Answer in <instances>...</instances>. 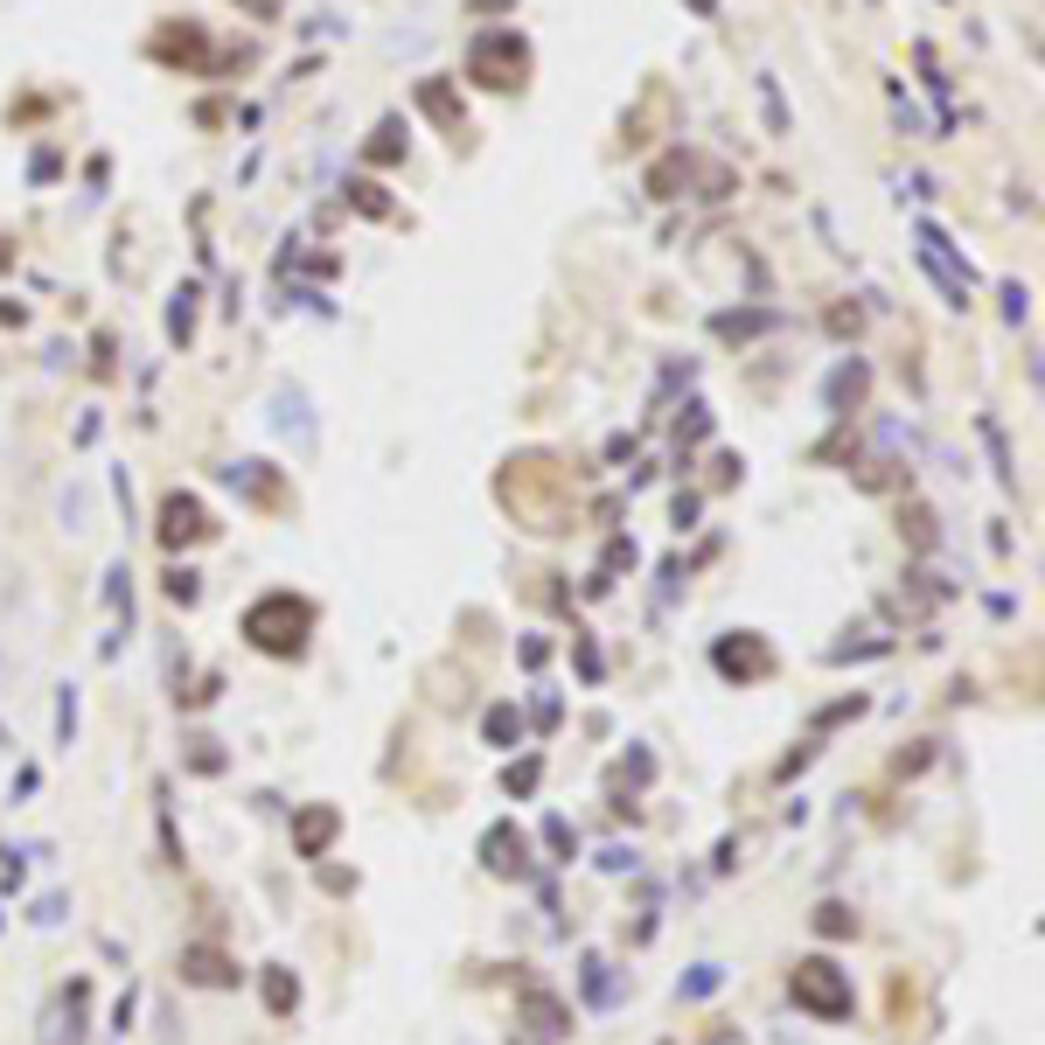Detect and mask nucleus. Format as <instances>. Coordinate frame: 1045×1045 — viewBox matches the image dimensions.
<instances>
[{
  "label": "nucleus",
  "instance_id": "nucleus-1",
  "mask_svg": "<svg viewBox=\"0 0 1045 1045\" xmlns=\"http://www.w3.org/2000/svg\"><path fill=\"white\" fill-rule=\"evenodd\" d=\"M244 635L265 655H301L314 635V600H293V592H265V600L244 607Z\"/></svg>",
  "mask_w": 1045,
  "mask_h": 1045
},
{
  "label": "nucleus",
  "instance_id": "nucleus-2",
  "mask_svg": "<svg viewBox=\"0 0 1045 1045\" xmlns=\"http://www.w3.org/2000/svg\"><path fill=\"white\" fill-rule=\"evenodd\" d=\"M788 997H794V1010H808L816 1024H843L851 1018V969H837L829 955H802L788 969Z\"/></svg>",
  "mask_w": 1045,
  "mask_h": 1045
},
{
  "label": "nucleus",
  "instance_id": "nucleus-3",
  "mask_svg": "<svg viewBox=\"0 0 1045 1045\" xmlns=\"http://www.w3.org/2000/svg\"><path fill=\"white\" fill-rule=\"evenodd\" d=\"M468 77L488 91H523L530 77V42L517 36V28H488V36H474L468 49Z\"/></svg>",
  "mask_w": 1045,
  "mask_h": 1045
},
{
  "label": "nucleus",
  "instance_id": "nucleus-4",
  "mask_svg": "<svg viewBox=\"0 0 1045 1045\" xmlns=\"http://www.w3.org/2000/svg\"><path fill=\"white\" fill-rule=\"evenodd\" d=\"M690 181H704L697 195H725V189H732V168H718V161H704V154H684V146L649 168V189H655V195H690Z\"/></svg>",
  "mask_w": 1045,
  "mask_h": 1045
},
{
  "label": "nucleus",
  "instance_id": "nucleus-5",
  "mask_svg": "<svg viewBox=\"0 0 1045 1045\" xmlns=\"http://www.w3.org/2000/svg\"><path fill=\"white\" fill-rule=\"evenodd\" d=\"M914 238H920V258H927V272H934V286L948 293V307H969V286H976L969 258H955V252H948V238H941L934 224H920Z\"/></svg>",
  "mask_w": 1045,
  "mask_h": 1045
},
{
  "label": "nucleus",
  "instance_id": "nucleus-6",
  "mask_svg": "<svg viewBox=\"0 0 1045 1045\" xmlns=\"http://www.w3.org/2000/svg\"><path fill=\"white\" fill-rule=\"evenodd\" d=\"M217 537V523H209V509L195 502V495H168V502H161V544H168V551H181V544H209Z\"/></svg>",
  "mask_w": 1045,
  "mask_h": 1045
},
{
  "label": "nucleus",
  "instance_id": "nucleus-7",
  "mask_svg": "<svg viewBox=\"0 0 1045 1045\" xmlns=\"http://www.w3.org/2000/svg\"><path fill=\"white\" fill-rule=\"evenodd\" d=\"M711 662H718V676H732V684H760V676H774V649L760 635H732L711 649Z\"/></svg>",
  "mask_w": 1045,
  "mask_h": 1045
},
{
  "label": "nucleus",
  "instance_id": "nucleus-8",
  "mask_svg": "<svg viewBox=\"0 0 1045 1045\" xmlns=\"http://www.w3.org/2000/svg\"><path fill=\"white\" fill-rule=\"evenodd\" d=\"M335 837H342V808L335 802H307L301 816H293V851L301 857H328Z\"/></svg>",
  "mask_w": 1045,
  "mask_h": 1045
},
{
  "label": "nucleus",
  "instance_id": "nucleus-9",
  "mask_svg": "<svg viewBox=\"0 0 1045 1045\" xmlns=\"http://www.w3.org/2000/svg\"><path fill=\"white\" fill-rule=\"evenodd\" d=\"M481 865H488L495 878H509V871H523L530 865V837L517 823H495L488 837H481Z\"/></svg>",
  "mask_w": 1045,
  "mask_h": 1045
},
{
  "label": "nucleus",
  "instance_id": "nucleus-10",
  "mask_svg": "<svg viewBox=\"0 0 1045 1045\" xmlns=\"http://www.w3.org/2000/svg\"><path fill=\"white\" fill-rule=\"evenodd\" d=\"M523 1024H530V1038H565V1032H572V1004L530 983V990H523Z\"/></svg>",
  "mask_w": 1045,
  "mask_h": 1045
},
{
  "label": "nucleus",
  "instance_id": "nucleus-11",
  "mask_svg": "<svg viewBox=\"0 0 1045 1045\" xmlns=\"http://www.w3.org/2000/svg\"><path fill=\"white\" fill-rule=\"evenodd\" d=\"M181 976L203 990H238V961L217 955V948H181Z\"/></svg>",
  "mask_w": 1045,
  "mask_h": 1045
},
{
  "label": "nucleus",
  "instance_id": "nucleus-12",
  "mask_svg": "<svg viewBox=\"0 0 1045 1045\" xmlns=\"http://www.w3.org/2000/svg\"><path fill=\"white\" fill-rule=\"evenodd\" d=\"M224 481H230L238 495H252V502H279V481H272V468H265V460H230Z\"/></svg>",
  "mask_w": 1045,
  "mask_h": 1045
},
{
  "label": "nucleus",
  "instance_id": "nucleus-13",
  "mask_svg": "<svg viewBox=\"0 0 1045 1045\" xmlns=\"http://www.w3.org/2000/svg\"><path fill=\"white\" fill-rule=\"evenodd\" d=\"M865 384H871V370H865V362H857V356H843L837 362V370H829V405H865Z\"/></svg>",
  "mask_w": 1045,
  "mask_h": 1045
},
{
  "label": "nucleus",
  "instance_id": "nucleus-14",
  "mask_svg": "<svg viewBox=\"0 0 1045 1045\" xmlns=\"http://www.w3.org/2000/svg\"><path fill=\"white\" fill-rule=\"evenodd\" d=\"M362 161H370V168H391V161H405V119H377L370 146H362Z\"/></svg>",
  "mask_w": 1045,
  "mask_h": 1045
},
{
  "label": "nucleus",
  "instance_id": "nucleus-15",
  "mask_svg": "<svg viewBox=\"0 0 1045 1045\" xmlns=\"http://www.w3.org/2000/svg\"><path fill=\"white\" fill-rule=\"evenodd\" d=\"M419 105H425V112H433V119H439L446 132H460V126H468V112H460V98H454V91H446V85H439V77H425V85H419Z\"/></svg>",
  "mask_w": 1045,
  "mask_h": 1045
},
{
  "label": "nucleus",
  "instance_id": "nucleus-16",
  "mask_svg": "<svg viewBox=\"0 0 1045 1045\" xmlns=\"http://www.w3.org/2000/svg\"><path fill=\"white\" fill-rule=\"evenodd\" d=\"M265 1010H272V1018H293V1010H301V983H293V969H265Z\"/></svg>",
  "mask_w": 1045,
  "mask_h": 1045
},
{
  "label": "nucleus",
  "instance_id": "nucleus-17",
  "mask_svg": "<svg viewBox=\"0 0 1045 1045\" xmlns=\"http://www.w3.org/2000/svg\"><path fill=\"white\" fill-rule=\"evenodd\" d=\"M342 195H348V203H356V209H362V217H391V195H384V189H377V181H370V175H356V181H342Z\"/></svg>",
  "mask_w": 1045,
  "mask_h": 1045
},
{
  "label": "nucleus",
  "instance_id": "nucleus-18",
  "mask_svg": "<svg viewBox=\"0 0 1045 1045\" xmlns=\"http://www.w3.org/2000/svg\"><path fill=\"white\" fill-rule=\"evenodd\" d=\"M781 314H711V328H718L725 342H745V335H760V328H774Z\"/></svg>",
  "mask_w": 1045,
  "mask_h": 1045
},
{
  "label": "nucleus",
  "instance_id": "nucleus-19",
  "mask_svg": "<svg viewBox=\"0 0 1045 1045\" xmlns=\"http://www.w3.org/2000/svg\"><path fill=\"white\" fill-rule=\"evenodd\" d=\"M154 56H168V63H175V56H189V63H195V56H203V28H195V22H181V36L168 28V36L154 42Z\"/></svg>",
  "mask_w": 1045,
  "mask_h": 1045
},
{
  "label": "nucleus",
  "instance_id": "nucleus-20",
  "mask_svg": "<svg viewBox=\"0 0 1045 1045\" xmlns=\"http://www.w3.org/2000/svg\"><path fill=\"white\" fill-rule=\"evenodd\" d=\"M195 301H203L195 286H181V293H175V307H168V335H175V342H189V335H195Z\"/></svg>",
  "mask_w": 1045,
  "mask_h": 1045
},
{
  "label": "nucleus",
  "instance_id": "nucleus-21",
  "mask_svg": "<svg viewBox=\"0 0 1045 1045\" xmlns=\"http://www.w3.org/2000/svg\"><path fill=\"white\" fill-rule=\"evenodd\" d=\"M816 934H829V941H837V934H857V914L829 900V906H816Z\"/></svg>",
  "mask_w": 1045,
  "mask_h": 1045
},
{
  "label": "nucleus",
  "instance_id": "nucleus-22",
  "mask_svg": "<svg viewBox=\"0 0 1045 1045\" xmlns=\"http://www.w3.org/2000/svg\"><path fill=\"white\" fill-rule=\"evenodd\" d=\"M509 739H523V718H517V704H495L488 711V745H509Z\"/></svg>",
  "mask_w": 1045,
  "mask_h": 1045
},
{
  "label": "nucleus",
  "instance_id": "nucleus-23",
  "mask_svg": "<svg viewBox=\"0 0 1045 1045\" xmlns=\"http://www.w3.org/2000/svg\"><path fill=\"white\" fill-rule=\"evenodd\" d=\"M168 600H175V607H195V600H203V578H195L189 565H175V572H168Z\"/></svg>",
  "mask_w": 1045,
  "mask_h": 1045
},
{
  "label": "nucleus",
  "instance_id": "nucleus-24",
  "mask_svg": "<svg viewBox=\"0 0 1045 1045\" xmlns=\"http://www.w3.org/2000/svg\"><path fill=\"white\" fill-rule=\"evenodd\" d=\"M760 98H767V126L788 132V105H781V91H774V77H760Z\"/></svg>",
  "mask_w": 1045,
  "mask_h": 1045
},
{
  "label": "nucleus",
  "instance_id": "nucleus-25",
  "mask_svg": "<svg viewBox=\"0 0 1045 1045\" xmlns=\"http://www.w3.org/2000/svg\"><path fill=\"white\" fill-rule=\"evenodd\" d=\"M704 433H711V411L690 405V419H676V439H704Z\"/></svg>",
  "mask_w": 1045,
  "mask_h": 1045
},
{
  "label": "nucleus",
  "instance_id": "nucleus-26",
  "mask_svg": "<svg viewBox=\"0 0 1045 1045\" xmlns=\"http://www.w3.org/2000/svg\"><path fill=\"white\" fill-rule=\"evenodd\" d=\"M537 788V760H523V767H509V794H530Z\"/></svg>",
  "mask_w": 1045,
  "mask_h": 1045
},
{
  "label": "nucleus",
  "instance_id": "nucleus-27",
  "mask_svg": "<svg viewBox=\"0 0 1045 1045\" xmlns=\"http://www.w3.org/2000/svg\"><path fill=\"white\" fill-rule=\"evenodd\" d=\"M195 767H203V774L224 767V760H217V739H195Z\"/></svg>",
  "mask_w": 1045,
  "mask_h": 1045
},
{
  "label": "nucleus",
  "instance_id": "nucleus-28",
  "mask_svg": "<svg viewBox=\"0 0 1045 1045\" xmlns=\"http://www.w3.org/2000/svg\"><path fill=\"white\" fill-rule=\"evenodd\" d=\"M857 321H865L857 307H837V314H829V328H837V335H857Z\"/></svg>",
  "mask_w": 1045,
  "mask_h": 1045
},
{
  "label": "nucleus",
  "instance_id": "nucleus-29",
  "mask_svg": "<svg viewBox=\"0 0 1045 1045\" xmlns=\"http://www.w3.org/2000/svg\"><path fill=\"white\" fill-rule=\"evenodd\" d=\"M1024 301H1032L1024 286H1004V314H1010V321H1024Z\"/></svg>",
  "mask_w": 1045,
  "mask_h": 1045
},
{
  "label": "nucleus",
  "instance_id": "nucleus-30",
  "mask_svg": "<svg viewBox=\"0 0 1045 1045\" xmlns=\"http://www.w3.org/2000/svg\"><path fill=\"white\" fill-rule=\"evenodd\" d=\"M474 14H517V0H468Z\"/></svg>",
  "mask_w": 1045,
  "mask_h": 1045
},
{
  "label": "nucleus",
  "instance_id": "nucleus-31",
  "mask_svg": "<svg viewBox=\"0 0 1045 1045\" xmlns=\"http://www.w3.org/2000/svg\"><path fill=\"white\" fill-rule=\"evenodd\" d=\"M238 8H252V14H265V22H272V14H279V0H238Z\"/></svg>",
  "mask_w": 1045,
  "mask_h": 1045
},
{
  "label": "nucleus",
  "instance_id": "nucleus-32",
  "mask_svg": "<svg viewBox=\"0 0 1045 1045\" xmlns=\"http://www.w3.org/2000/svg\"><path fill=\"white\" fill-rule=\"evenodd\" d=\"M690 14H704V22H711V14H718V0H690Z\"/></svg>",
  "mask_w": 1045,
  "mask_h": 1045
},
{
  "label": "nucleus",
  "instance_id": "nucleus-33",
  "mask_svg": "<svg viewBox=\"0 0 1045 1045\" xmlns=\"http://www.w3.org/2000/svg\"><path fill=\"white\" fill-rule=\"evenodd\" d=\"M0 272H8V238H0Z\"/></svg>",
  "mask_w": 1045,
  "mask_h": 1045
}]
</instances>
